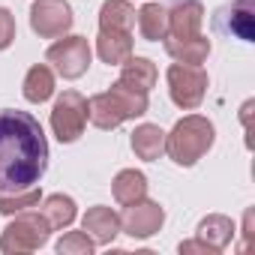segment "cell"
<instances>
[{
	"instance_id": "30bf717a",
	"label": "cell",
	"mask_w": 255,
	"mask_h": 255,
	"mask_svg": "<svg viewBox=\"0 0 255 255\" xmlns=\"http://www.w3.org/2000/svg\"><path fill=\"white\" fill-rule=\"evenodd\" d=\"M216 27L240 42H252L255 39V0H231V6L219 9Z\"/></svg>"
},
{
	"instance_id": "5b68a950",
	"label": "cell",
	"mask_w": 255,
	"mask_h": 255,
	"mask_svg": "<svg viewBox=\"0 0 255 255\" xmlns=\"http://www.w3.org/2000/svg\"><path fill=\"white\" fill-rule=\"evenodd\" d=\"M87 126V99L78 90H63L51 108V129L60 144H72L81 138Z\"/></svg>"
},
{
	"instance_id": "d6986e66",
	"label": "cell",
	"mask_w": 255,
	"mask_h": 255,
	"mask_svg": "<svg viewBox=\"0 0 255 255\" xmlns=\"http://www.w3.org/2000/svg\"><path fill=\"white\" fill-rule=\"evenodd\" d=\"M99 27L132 33V27H135V9H132V3H129V0H105L102 9H99Z\"/></svg>"
},
{
	"instance_id": "2e32d148",
	"label": "cell",
	"mask_w": 255,
	"mask_h": 255,
	"mask_svg": "<svg viewBox=\"0 0 255 255\" xmlns=\"http://www.w3.org/2000/svg\"><path fill=\"white\" fill-rule=\"evenodd\" d=\"M198 240H204L210 249L222 252L231 240H234V222L222 213H210L207 219L198 222Z\"/></svg>"
},
{
	"instance_id": "9c48e42d",
	"label": "cell",
	"mask_w": 255,
	"mask_h": 255,
	"mask_svg": "<svg viewBox=\"0 0 255 255\" xmlns=\"http://www.w3.org/2000/svg\"><path fill=\"white\" fill-rule=\"evenodd\" d=\"M162 222H165V210L156 201L141 198V201L129 204V207H126V213L120 216V231H126L129 237L144 240V237L156 234L162 228Z\"/></svg>"
},
{
	"instance_id": "7402d4cb",
	"label": "cell",
	"mask_w": 255,
	"mask_h": 255,
	"mask_svg": "<svg viewBox=\"0 0 255 255\" xmlns=\"http://www.w3.org/2000/svg\"><path fill=\"white\" fill-rule=\"evenodd\" d=\"M45 219H48V225H51V231L54 228H69L72 222H75V201L69 198V195H48L45 201H42V210H39Z\"/></svg>"
},
{
	"instance_id": "484cf974",
	"label": "cell",
	"mask_w": 255,
	"mask_h": 255,
	"mask_svg": "<svg viewBox=\"0 0 255 255\" xmlns=\"http://www.w3.org/2000/svg\"><path fill=\"white\" fill-rule=\"evenodd\" d=\"M252 219H255V213L246 210V219H243V237H246V243L252 240Z\"/></svg>"
},
{
	"instance_id": "ac0fdd59",
	"label": "cell",
	"mask_w": 255,
	"mask_h": 255,
	"mask_svg": "<svg viewBox=\"0 0 255 255\" xmlns=\"http://www.w3.org/2000/svg\"><path fill=\"white\" fill-rule=\"evenodd\" d=\"M120 66H123L120 69V81L123 84H129V87H135L141 93H147L156 84V66L147 57H126Z\"/></svg>"
},
{
	"instance_id": "d4e9b609",
	"label": "cell",
	"mask_w": 255,
	"mask_h": 255,
	"mask_svg": "<svg viewBox=\"0 0 255 255\" xmlns=\"http://www.w3.org/2000/svg\"><path fill=\"white\" fill-rule=\"evenodd\" d=\"M12 39H15V18H12V12H9V9L0 6V51L9 48V45H12Z\"/></svg>"
},
{
	"instance_id": "52a82bcc",
	"label": "cell",
	"mask_w": 255,
	"mask_h": 255,
	"mask_svg": "<svg viewBox=\"0 0 255 255\" xmlns=\"http://www.w3.org/2000/svg\"><path fill=\"white\" fill-rule=\"evenodd\" d=\"M48 63H54V69L63 75V78H81L90 66V42L84 36H66V39H57L51 48H48Z\"/></svg>"
},
{
	"instance_id": "6da1fadb",
	"label": "cell",
	"mask_w": 255,
	"mask_h": 255,
	"mask_svg": "<svg viewBox=\"0 0 255 255\" xmlns=\"http://www.w3.org/2000/svg\"><path fill=\"white\" fill-rule=\"evenodd\" d=\"M48 168V141L33 114L0 111V192H21Z\"/></svg>"
},
{
	"instance_id": "7c38bea8",
	"label": "cell",
	"mask_w": 255,
	"mask_h": 255,
	"mask_svg": "<svg viewBox=\"0 0 255 255\" xmlns=\"http://www.w3.org/2000/svg\"><path fill=\"white\" fill-rule=\"evenodd\" d=\"M96 54H99L108 66H120L126 57H132V33L99 27V36H96Z\"/></svg>"
},
{
	"instance_id": "5bb4252c",
	"label": "cell",
	"mask_w": 255,
	"mask_h": 255,
	"mask_svg": "<svg viewBox=\"0 0 255 255\" xmlns=\"http://www.w3.org/2000/svg\"><path fill=\"white\" fill-rule=\"evenodd\" d=\"M165 51L177 60V63H189V66H201L210 54V39L207 36H192V39H171L165 36Z\"/></svg>"
},
{
	"instance_id": "277c9868",
	"label": "cell",
	"mask_w": 255,
	"mask_h": 255,
	"mask_svg": "<svg viewBox=\"0 0 255 255\" xmlns=\"http://www.w3.org/2000/svg\"><path fill=\"white\" fill-rule=\"evenodd\" d=\"M51 234L48 219L39 210H21L15 213V219L3 228V237H0V249L6 255H24V252H36L39 246H45Z\"/></svg>"
},
{
	"instance_id": "603a6c76",
	"label": "cell",
	"mask_w": 255,
	"mask_h": 255,
	"mask_svg": "<svg viewBox=\"0 0 255 255\" xmlns=\"http://www.w3.org/2000/svg\"><path fill=\"white\" fill-rule=\"evenodd\" d=\"M39 204V189H21V192H0V213L3 216H15L21 210H30Z\"/></svg>"
},
{
	"instance_id": "e0dca14e",
	"label": "cell",
	"mask_w": 255,
	"mask_h": 255,
	"mask_svg": "<svg viewBox=\"0 0 255 255\" xmlns=\"http://www.w3.org/2000/svg\"><path fill=\"white\" fill-rule=\"evenodd\" d=\"M132 150H135L138 159H147V162L159 159L165 153V132L153 123H141L132 132Z\"/></svg>"
},
{
	"instance_id": "ba28073f",
	"label": "cell",
	"mask_w": 255,
	"mask_h": 255,
	"mask_svg": "<svg viewBox=\"0 0 255 255\" xmlns=\"http://www.w3.org/2000/svg\"><path fill=\"white\" fill-rule=\"evenodd\" d=\"M30 27L42 39H57L72 27V6L66 0H36L30 6Z\"/></svg>"
},
{
	"instance_id": "cb8c5ba5",
	"label": "cell",
	"mask_w": 255,
	"mask_h": 255,
	"mask_svg": "<svg viewBox=\"0 0 255 255\" xmlns=\"http://www.w3.org/2000/svg\"><path fill=\"white\" fill-rule=\"evenodd\" d=\"M57 252L60 255H90L93 252V240L84 231H69L57 240Z\"/></svg>"
},
{
	"instance_id": "3957f363",
	"label": "cell",
	"mask_w": 255,
	"mask_h": 255,
	"mask_svg": "<svg viewBox=\"0 0 255 255\" xmlns=\"http://www.w3.org/2000/svg\"><path fill=\"white\" fill-rule=\"evenodd\" d=\"M213 138H216L213 123L207 117H201V114H189V117L177 120L174 129L165 135V153L177 165L189 168L213 147Z\"/></svg>"
},
{
	"instance_id": "9a60e30c",
	"label": "cell",
	"mask_w": 255,
	"mask_h": 255,
	"mask_svg": "<svg viewBox=\"0 0 255 255\" xmlns=\"http://www.w3.org/2000/svg\"><path fill=\"white\" fill-rule=\"evenodd\" d=\"M111 192H114L117 204L129 207V204H135V201L147 198V177H144L141 171H135V168H126V171H120V174L114 177Z\"/></svg>"
},
{
	"instance_id": "8992f818",
	"label": "cell",
	"mask_w": 255,
	"mask_h": 255,
	"mask_svg": "<svg viewBox=\"0 0 255 255\" xmlns=\"http://www.w3.org/2000/svg\"><path fill=\"white\" fill-rule=\"evenodd\" d=\"M168 93H171V102L177 108L195 111L207 93V72L201 66L171 63L168 66Z\"/></svg>"
},
{
	"instance_id": "4fadbf2b",
	"label": "cell",
	"mask_w": 255,
	"mask_h": 255,
	"mask_svg": "<svg viewBox=\"0 0 255 255\" xmlns=\"http://www.w3.org/2000/svg\"><path fill=\"white\" fill-rule=\"evenodd\" d=\"M84 234L93 240V243H111L117 234H120V216L111 210V207H90L84 213Z\"/></svg>"
},
{
	"instance_id": "8fae6325",
	"label": "cell",
	"mask_w": 255,
	"mask_h": 255,
	"mask_svg": "<svg viewBox=\"0 0 255 255\" xmlns=\"http://www.w3.org/2000/svg\"><path fill=\"white\" fill-rule=\"evenodd\" d=\"M204 6L198 0H174L168 9V36L171 39H192L201 33Z\"/></svg>"
},
{
	"instance_id": "7a4b0ae2",
	"label": "cell",
	"mask_w": 255,
	"mask_h": 255,
	"mask_svg": "<svg viewBox=\"0 0 255 255\" xmlns=\"http://www.w3.org/2000/svg\"><path fill=\"white\" fill-rule=\"evenodd\" d=\"M147 111V93L129 87V84H111L105 93H96L87 99V120L99 129H117L120 123L135 120Z\"/></svg>"
},
{
	"instance_id": "ffe728a7",
	"label": "cell",
	"mask_w": 255,
	"mask_h": 255,
	"mask_svg": "<svg viewBox=\"0 0 255 255\" xmlns=\"http://www.w3.org/2000/svg\"><path fill=\"white\" fill-rule=\"evenodd\" d=\"M135 15H138V30L144 39L159 42L168 36V9L162 3H144Z\"/></svg>"
},
{
	"instance_id": "44dd1931",
	"label": "cell",
	"mask_w": 255,
	"mask_h": 255,
	"mask_svg": "<svg viewBox=\"0 0 255 255\" xmlns=\"http://www.w3.org/2000/svg\"><path fill=\"white\" fill-rule=\"evenodd\" d=\"M51 93H54V72L45 63L30 66L27 75H24V99L33 102V105H39V102L51 99Z\"/></svg>"
}]
</instances>
